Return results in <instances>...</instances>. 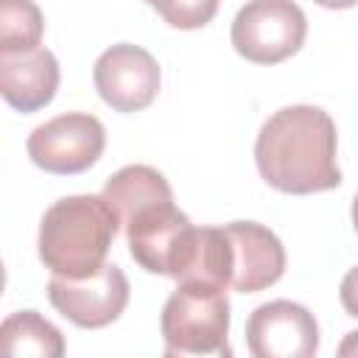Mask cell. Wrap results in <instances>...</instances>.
Here are the masks:
<instances>
[{
  "mask_svg": "<svg viewBox=\"0 0 358 358\" xmlns=\"http://www.w3.org/2000/svg\"><path fill=\"white\" fill-rule=\"evenodd\" d=\"M255 162L266 185L280 193L308 196L333 190L341 182L336 165V123L319 106H285L260 126Z\"/></svg>",
  "mask_w": 358,
  "mask_h": 358,
  "instance_id": "obj_1",
  "label": "cell"
},
{
  "mask_svg": "<svg viewBox=\"0 0 358 358\" xmlns=\"http://www.w3.org/2000/svg\"><path fill=\"white\" fill-rule=\"evenodd\" d=\"M120 221L103 196L81 193L53 201L39 224V260L56 277L84 280L106 266Z\"/></svg>",
  "mask_w": 358,
  "mask_h": 358,
  "instance_id": "obj_2",
  "label": "cell"
},
{
  "mask_svg": "<svg viewBox=\"0 0 358 358\" xmlns=\"http://www.w3.org/2000/svg\"><path fill=\"white\" fill-rule=\"evenodd\" d=\"M159 327L168 355L224 352L229 333L227 291L179 282L162 308Z\"/></svg>",
  "mask_w": 358,
  "mask_h": 358,
  "instance_id": "obj_3",
  "label": "cell"
},
{
  "mask_svg": "<svg viewBox=\"0 0 358 358\" xmlns=\"http://www.w3.org/2000/svg\"><path fill=\"white\" fill-rule=\"evenodd\" d=\"M308 34L305 11L294 0H249L232 20V48L255 64L294 56Z\"/></svg>",
  "mask_w": 358,
  "mask_h": 358,
  "instance_id": "obj_4",
  "label": "cell"
},
{
  "mask_svg": "<svg viewBox=\"0 0 358 358\" xmlns=\"http://www.w3.org/2000/svg\"><path fill=\"white\" fill-rule=\"evenodd\" d=\"M126 241L134 263L151 274L176 280L190 260L196 227L182 210L173 207V201H165L140 210L126 224Z\"/></svg>",
  "mask_w": 358,
  "mask_h": 358,
  "instance_id": "obj_5",
  "label": "cell"
},
{
  "mask_svg": "<svg viewBox=\"0 0 358 358\" xmlns=\"http://www.w3.org/2000/svg\"><path fill=\"white\" fill-rule=\"evenodd\" d=\"M106 145L103 123L87 112H67L28 137V157L48 173H81L98 162Z\"/></svg>",
  "mask_w": 358,
  "mask_h": 358,
  "instance_id": "obj_6",
  "label": "cell"
},
{
  "mask_svg": "<svg viewBox=\"0 0 358 358\" xmlns=\"http://www.w3.org/2000/svg\"><path fill=\"white\" fill-rule=\"evenodd\" d=\"M50 305L78 327H106L129 305V280L120 266L106 263L98 274L84 280L56 277L48 282Z\"/></svg>",
  "mask_w": 358,
  "mask_h": 358,
  "instance_id": "obj_7",
  "label": "cell"
},
{
  "mask_svg": "<svg viewBox=\"0 0 358 358\" xmlns=\"http://www.w3.org/2000/svg\"><path fill=\"white\" fill-rule=\"evenodd\" d=\"M246 347L255 358H310L319 350V327L305 305L274 299L249 316Z\"/></svg>",
  "mask_w": 358,
  "mask_h": 358,
  "instance_id": "obj_8",
  "label": "cell"
},
{
  "mask_svg": "<svg viewBox=\"0 0 358 358\" xmlns=\"http://www.w3.org/2000/svg\"><path fill=\"white\" fill-rule=\"evenodd\" d=\"M92 78L98 95L115 112H140L159 92V67L154 56L129 42L106 48L95 62Z\"/></svg>",
  "mask_w": 358,
  "mask_h": 358,
  "instance_id": "obj_9",
  "label": "cell"
},
{
  "mask_svg": "<svg viewBox=\"0 0 358 358\" xmlns=\"http://www.w3.org/2000/svg\"><path fill=\"white\" fill-rule=\"evenodd\" d=\"M232 246V288L255 294L274 285L285 271V249L280 238L255 221H232L224 227Z\"/></svg>",
  "mask_w": 358,
  "mask_h": 358,
  "instance_id": "obj_10",
  "label": "cell"
},
{
  "mask_svg": "<svg viewBox=\"0 0 358 358\" xmlns=\"http://www.w3.org/2000/svg\"><path fill=\"white\" fill-rule=\"evenodd\" d=\"M59 87V62L48 48L0 53V92L17 112L48 106Z\"/></svg>",
  "mask_w": 358,
  "mask_h": 358,
  "instance_id": "obj_11",
  "label": "cell"
},
{
  "mask_svg": "<svg viewBox=\"0 0 358 358\" xmlns=\"http://www.w3.org/2000/svg\"><path fill=\"white\" fill-rule=\"evenodd\" d=\"M106 204L112 207V213L117 215L120 227H126L140 210L154 207V204H165L173 201L171 185L165 182V176L148 165H126L117 173H112L103 185Z\"/></svg>",
  "mask_w": 358,
  "mask_h": 358,
  "instance_id": "obj_12",
  "label": "cell"
},
{
  "mask_svg": "<svg viewBox=\"0 0 358 358\" xmlns=\"http://www.w3.org/2000/svg\"><path fill=\"white\" fill-rule=\"evenodd\" d=\"M176 282L215 288V291H227V285H232V246L224 227L196 229L190 260L185 271L176 277Z\"/></svg>",
  "mask_w": 358,
  "mask_h": 358,
  "instance_id": "obj_13",
  "label": "cell"
},
{
  "mask_svg": "<svg viewBox=\"0 0 358 358\" xmlns=\"http://www.w3.org/2000/svg\"><path fill=\"white\" fill-rule=\"evenodd\" d=\"M0 350L11 358H59L64 338L36 310H17L0 327Z\"/></svg>",
  "mask_w": 358,
  "mask_h": 358,
  "instance_id": "obj_14",
  "label": "cell"
},
{
  "mask_svg": "<svg viewBox=\"0 0 358 358\" xmlns=\"http://www.w3.org/2000/svg\"><path fill=\"white\" fill-rule=\"evenodd\" d=\"M42 11L34 0H0V53H25L39 48Z\"/></svg>",
  "mask_w": 358,
  "mask_h": 358,
  "instance_id": "obj_15",
  "label": "cell"
},
{
  "mask_svg": "<svg viewBox=\"0 0 358 358\" xmlns=\"http://www.w3.org/2000/svg\"><path fill=\"white\" fill-rule=\"evenodd\" d=\"M151 8H157V14L182 31H193L207 25L215 11H218V0H145Z\"/></svg>",
  "mask_w": 358,
  "mask_h": 358,
  "instance_id": "obj_16",
  "label": "cell"
},
{
  "mask_svg": "<svg viewBox=\"0 0 358 358\" xmlns=\"http://www.w3.org/2000/svg\"><path fill=\"white\" fill-rule=\"evenodd\" d=\"M338 299H341L344 310H347L350 316H355V319H358V266H355V268H350V271L344 274L341 288H338Z\"/></svg>",
  "mask_w": 358,
  "mask_h": 358,
  "instance_id": "obj_17",
  "label": "cell"
},
{
  "mask_svg": "<svg viewBox=\"0 0 358 358\" xmlns=\"http://www.w3.org/2000/svg\"><path fill=\"white\" fill-rule=\"evenodd\" d=\"M338 355H358V330H352V333H347V338L341 341V347H338Z\"/></svg>",
  "mask_w": 358,
  "mask_h": 358,
  "instance_id": "obj_18",
  "label": "cell"
},
{
  "mask_svg": "<svg viewBox=\"0 0 358 358\" xmlns=\"http://www.w3.org/2000/svg\"><path fill=\"white\" fill-rule=\"evenodd\" d=\"M313 3H319L324 8H352L358 0H313Z\"/></svg>",
  "mask_w": 358,
  "mask_h": 358,
  "instance_id": "obj_19",
  "label": "cell"
},
{
  "mask_svg": "<svg viewBox=\"0 0 358 358\" xmlns=\"http://www.w3.org/2000/svg\"><path fill=\"white\" fill-rule=\"evenodd\" d=\"M352 224H355V232H358V193H355V201H352Z\"/></svg>",
  "mask_w": 358,
  "mask_h": 358,
  "instance_id": "obj_20",
  "label": "cell"
}]
</instances>
